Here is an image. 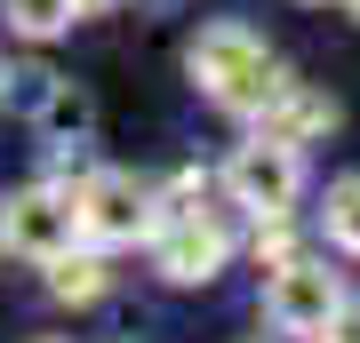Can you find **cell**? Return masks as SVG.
Wrapping results in <instances>:
<instances>
[{
	"label": "cell",
	"mask_w": 360,
	"mask_h": 343,
	"mask_svg": "<svg viewBox=\"0 0 360 343\" xmlns=\"http://www.w3.org/2000/svg\"><path fill=\"white\" fill-rule=\"evenodd\" d=\"M200 200V176H176V191L168 200H153V271L168 288H208L224 271V255H232V231L217 208H193Z\"/></svg>",
	"instance_id": "1"
},
{
	"label": "cell",
	"mask_w": 360,
	"mask_h": 343,
	"mask_svg": "<svg viewBox=\"0 0 360 343\" xmlns=\"http://www.w3.org/2000/svg\"><path fill=\"white\" fill-rule=\"evenodd\" d=\"M184 72H193V88L208 104H224V112H257V104L272 96V80H281V56H272L248 25H208L193 48H184Z\"/></svg>",
	"instance_id": "2"
},
{
	"label": "cell",
	"mask_w": 360,
	"mask_h": 343,
	"mask_svg": "<svg viewBox=\"0 0 360 343\" xmlns=\"http://www.w3.org/2000/svg\"><path fill=\"white\" fill-rule=\"evenodd\" d=\"M72 216H80V240L129 248V240L153 231V184L129 176V168H96V176L72 184Z\"/></svg>",
	"instance_id": "3"
},
{
	"label": "cell",
	"mask_w": 360,
	"mask_h": 343,
	"mask_svg": "<svg viewBox=\"0 0 360 343\" xmlns=\"http://www.w3.org/2000/svg\"><path fill=\"white\" fill-rule=\"evenodd\" d=\"M224 191H232V208H248V216H288L296 191H304V152H296V144H281V136L232 144Z\"/></svg>",
	"instance_id": "4"
},
{
	"label": "cell",
	"mask_w": 360,
	"mask_h": 343,
	"mask_svg": "<svg viewBox=\"0 0 360 343\" xmlns=\"http://www.w3.org/2000/svg\"><path fill=\"white\" fill-rule=\"evenodd\" d=\"M336 311H345V280H336L328 264H312V255L272 264V280H264V319H272L281 335H328Z\"/></svg>",
	"instance_id": "5"
},
{
	"label": "cell",
	"mask_w": 360,
	"mask_h": 343,
	"mask_svg": "<svg viewBox=\"0 0 360 343\" xmlns=\"http://www.w3.org/2000/svg\"><path fill=\"white\" fill-rule=\"evenodd\" d=\"M0 240L16 255H32V264H49V255H65L80 240V216H72V191L56 184H32V191H8V208H0Z\"/></svg>",
	"instance_id": "6"
},
{
	"label": "cell",
	"mask_w": 360,
	"mask_h": 343,
	"mask_svg": "<svg viewBox=\"0 0 360 343\" xmlns=\"http://www.w3.org/2000/svg\"><path fill=\"white\" fill-rule=\"evenodd\" d=\"M248 120H257V136H281V144L304 152L312 136H328V128H336V96H321L312 80H288V72H281V80H272V96H264Z\"/></svg>",
	"instance_id": "7"
},
{
	"label": "cell",
	"mask_w": 360,
	"mask_h": 343,
	"mask_svg": "<svg viewBox=\"0 0 360 343\" xmlns=\"http://www.w3.org/2000/svg\"><path fill=\"white\" fill-rule=\"evenodd\" d=\"M49 295L56 304H96L104 288H112V271H104V255H96V240H72L65 255H49Z\"/></svg>",
	"instance_id": "8"
},
{
	"label": "cell",
	"mask_w": 360,
	"mask_h": 343,
	"mask_svg": "<svg viewBox=\"0 0 360 343\" xmlns=\"http://www.w3.org/2000/svg\"><path fill=\"white\" fill-rule=\"evenodd\" d=\"M40 136L49 144H89V128H96V104H89V88H72V80H56L49 96H40Z\"/></svg>",
	"instance_id": "9"
},
{
	"label": "cell",
	"mask_w": 360,
	"mask_h": 343,
	"mask_svg": "<svg viewBox=\"0 0 360 343\" xmlns=\"http://www.w3.org/2000/svg\"><path fill=\"white\" fill-rule=\"evenodd\" d=\"M0 16H8V32H25V40H56V32L80 25L72 0H0Z\"/></svg>",
	"instance_id": "10"
},
{
	"label": "cell",
	"mask_w": 360,
	"mask_h": 343,
	"mask_svg": "<svg viewBox=\"0 0 360 343\" xmlns=\"http://www.w3.org/2000/svg\"><path fill=\"white\" fill-rule=\"evenodd\" d=\"M321 224H328V240L345 248V255H360V176H336V184H328Z\"/></svg>",
	"instance_id": "11"
},
{
	"label": "cell",
	"mask_w": 360,
	"mask_h": 343,
	"mask_svg": "<svg viewBox=\"0 0 360 343\" xmlns=\"http://www.w3.org/2000/svg\"><path fill=\"white\" fill-rule=\"evenodd\" d=\"M72 8H80V16H104V8H120V0H72Z\"/></svg>",
	"instance_id": "12"
},
{
	"label": "cell",
	"mask_w": 360,
	"mask_h": 343,
	"mask_svg": "<svg viewBox=\"0 0 360 343\" xmlns=\"http://www.w3.org/2000/svg\"><path fill=\"white\" fill-rule=\"evenodd\" d=\"M345 8H352V16H360V0H345Z\"/></svg>",
	"instance_id": "13"
},
{
	"label": "cell",
	"mask_w": 360,
	"mask_h": 343,
	"mask_svg": "<svg viewBox=\"0 0 360 343\" xmlns=\"http://www.w3.org/2000/svg\"><path fill=\"white\" fill-rule=\"evenodd\" d=\"M0 72H8V64H0Z\"/></svg>",
	"instance_id": "14"
},
{
	"label": "cell",
	"mask_w": 360,
	"mask_h": 343,
	"mask_svg": "<svg viewBox=\"0 0 360 343\" xmlns=\"http://www.w3.org/2000/svg\"><path fill=\"white\" fill-rule=\"evenodd\" d=\"M40 343H49V335H40Z\"/></svg>",
	"instance_id": "15"
}]
</instances>
